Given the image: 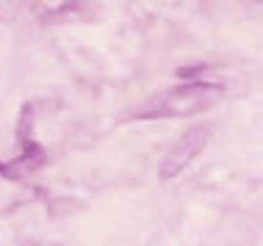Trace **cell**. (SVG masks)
I'll use <instances>...</instances> for the list:
<instances>
[{"label": "cell", "mask_w": 263, "mask_h": 246, "mask_svg": "<svg viewBox=\"0 0 263 246\" xmlns=\"http://www.w3.org/2000/svg\"><path fill=\"white\" fill-rule=\"evenodd\" d=\"M208 136L211 133H208V128H202V125L189 128L186 133H183V136L169 147V152L161 160V166H158L161 180H169V177H175V174H180L183 169L202 152V147L208 144Z\"/></svg>", "instance_id": "obj_2"}, {"label": "cell", "mask_w": 263, "mask_h": 246, "mask_svg": "<svg viewBox=\"0 0 263 246\" xmlns=\"http://www.w3.org/2000/svg\"><path fill=\"white\" fill-rule=\"evenodd\" d=\"M224 94L222 83H211V80H189V83H177L153 94L141 108L136 111L139 119H175V116H191L200 111L211 108L219 97Z\"/></svg>", "instance_id": "obj_1"}]
</instances>
